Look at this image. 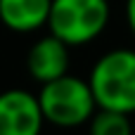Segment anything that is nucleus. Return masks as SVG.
Returning a JSON list of instances; mask_svg holds the SVG:
<instances>
[{"label": "nucleus", "mask_w": 135, "mask_h": 135, "mask_svg": "<svg viewBox=\"0 0 135 135\" xmlns=\"http://www.w3.org/2000/svg\"><path fill=\"white\" fill-rule=\"evenodd\" d=\"M38 104H40L43 119L57 128L83 126L97 112V102L90 83L69 74L43 83L38 93Z\"/></svg>", "instance_id": "nucleus-2"}, {"label": "nucleus", "mask_w": 135, "mask_h": 135, "mask_svg": "<svg viewBox=\"0 0 135 135\" xmlns=\"http://www.w3.org/2000/svg\"><path fill=\"white\" fill-rule=\"evenodd\" d=\"M126 21H128V28L135 36V0H126Z\"/></svg>", "instance_id": "nucleus-8"}, {"label": "nucleus", "mask_w": 135, "mask_h": 135, "mask_svg": "<svg viewBox=\"0 0 135 135\" xmlns=\"http://www.w3.org/2000/svg\"><path fill=\"white\" fill-rule=\"evenodd\" d=\"M52 0H0V21L14 33H33L47 26Z\"/></svg>", "instance_id": "nucleus-6"}, {"label": "nucleus", "mask_w": 135, "mask_h": 135, "mask_svg": "<svg viewBox=\"0 0 135 135\" xmlns=\"http://www.w3.org/2000/svg\"><path fill=\"white\" fill-rule=\"evenodd\" d=\"M43 123L38 95L19 88L0 93V135H40Z\"/></svg>", "instance_id": "nucleus-4"}, {"label": "nucleus", "mask_w": 135, "mask_h": 135, "mask_svg": "<svg viewBox=\"0 0 135 135\" xmlns=\"http://www.w3.org/2000/svg\"><path fill=\"white\" fill-rule=\"evenodd\" d=\"M128 116L131 114H123V112L97 109L88 121L90 135H133V123Z\"/></svg>", "instance_id": "nucleus-7"}, {"label": "nucleus", "mask_w": 135, "mask_h": 135, "mask_svg": "<svg viewBox=\"0 0 135 135\" xmlns=\"http://www.w3.org/2000/svg\"><path fill=\"white\" fill-rule=\"evenodd\" d=\"M26 69L33 81L47 83L69 71V45L57 36H43L36 40L26 55Z\"/></svg>", "instance_id": "nucleus-5"}, {"label": "nucleus", "mask_w": 135, "mask_h": 135, "mask_svg": "<svg viewBox=\"0 0 135 135\" xmlns=\"http://www.w3.org/2000/svg\"><path fill=\"white\" fill-rule=\"evenodd\" d=\"M109 14V0H52L47 28L69 47H81L107 28Z\"/></svg>", "instance_id": "nucleus-3"}, {"label": "nucleus", "mask_w": 135, "mask_h": 135, "mask_svg": "<svg viewBox=\"0 0 135 135\" xmlns=\"http://www.w3.org/2000/svg\"><path fill=\"white\" fill-rule=\"evenodd\" d=\"M97 109L135 114V50L116 47L104 52L88 78Z\"/></svg>", "instance_id": "nucleus-1"}]
</instances>
